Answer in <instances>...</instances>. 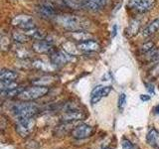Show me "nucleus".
<instances>
[{
	"instance_id": "nucleus-24",
	"label": "nucleus",
	"mask_w": 159,
	"mask_h": 149,
	"mask_svg": "<svg viewBox=\"0 0 159 149\" xmlns=\"http://www.w3.org/2000/svg\"><path fill=\"white\" fill-rule=\"evenodd\" d=\"M155 48V45L152 41H148L145 44H143L140 48V53L141 54H148L149 52H151L152 50Z\"/></svg>"
},
{
	"instance_id": "nucleus-6",
	"label": "nucleus",
	"mask_w": 159,
	"mask_h": 149,
	"mask_svg": "<svg viewBox=\"0 0 159 149\" xmlns=\"http://www.w3.org/2000/svg\"><path fill=\"white\" fill-rule=\"evenodd\" d=\"M51 61L56 66L65 65L67 63L75 61V55L69 54L65 50H60V51H57L51 55Z\"/></svg>"
},
{
	"instance_id": "nucleus-5",
	"label": "nucleus",
	"mask_w": 159,
	"mask_h": 149,
	"mask_svg": "<svg viewBox=\"0 0 159 149\" xmlns=\"http://www.w3.org/2000/svg\"><path fill=\"white\" fill-rule=\"evenodd\" d=\"M11 23L13 26L17 27L19 29H22L23 31H26V30H30V29L36 27L34 24L33 18L26 14H21V15L15 16L12 19Z\"/></svg>"
},
{
	"instance_id": "nucleus-32",
	"label": "nucleus",
	"mask_w": 159,
	"mask_h": 149,
	"mask_svg": "<svg viewBox=\"0 0 159 149\" xmlns=\"http://www.w3.org/2000/svg\"><path fill=\"white\" fill-rule=\"evenodd\" d=\"M146 86L148 87L147 89H148L149 92H152V93L154 92V88H153V86H152V84H146Z\"/></svg>"
},
{
	"instance_id": "nucleus-34",
	"label": "nucleus",
	"mask_w": 159,
	"mask_h": 149,
	"mask_svg": "<svg viewBox=\"0 0 159 149\" xmlns=\"http://www.w3.org/2000/svg\"><path fill=\"white\" fill-rule=\"evenodd\" d=\"M103 149H111V148H103Z\"/></svg>"
},
{
	"instance_id": "nucleus-10",
	"label": "nucleus",
	"mask_w": 159,
	"mask_h": 149,
	"mask_svg": "<svg viewBox=\"0 0 159 149\" xmlns=\"http://www.w3.org/2000/svg\"><path fill=\"white\" fill-rule=\"evenodd\" d=\"M77 48L79 49V51H82L84 53H91V52H97L99 50L101 46L99 44L94 41V40H88V41L81 42L77 44Z\"/></svg>"
},
{
	"instance_id": "nucleus-17",
	"label": "nucleus",
	"mask_w": 159,
	"mask_h": 149,
	"mask_svg": "<svg viewBox=\"0 0 159 149\" xmlns=\"http://www.w3.org/2000/svg\"><path fill=\"white\" fill-rule=\"evenodd\" d=\"M139 28H140V23L137 20H132V21L129 23L128 27L125 29L126 35L128 37H132L134 35H136L137 32L139 31Z\"/></svg>"
},
{
	"instance_id": "nucleus-1",
	"label": "nucleus",
	"mask_w": 159,
	"mask_h": 149,
	"mask_svg": "<svg viewBox=\"0 0 159 149\" xmlns=\"http://www.w3.org/2000/svg\"><path fill=\"white\" fill-rule=\"evenodd\" d=\"M56 22L64 29L70 32L84 31L89 28V22L88 20L76 15H62L56 18Z\"/></svg>"
},
{
	"instance_id": "nucleus-25",
	"label": "nucleus",
	"mask_w": 159,
	"mask_h": 149,
	"mask_svg": "<svg viewBox=\"0 0 159 149\" xmlns=\"http://www.w3.org/2000/svg\"><path fill=\"white\" fill-rule=\"evenodd\" d=\"M16 56L20 59H26L29 57V52L25 48H17V50L15 51Z\"/></svg>"
},
{
	"instance_id": "nucleus-9",
	"label": "nucleus",
	"mask_w": 159,
	"mask_h": 149,
	"mask_svg": "<svg viewBox=\"0 0 159 149\" xmlns=\"http://www.w3.org/2000/svg\"><path fill=\"white\" fill-rule=\"evenodd\" d=\"M33 51L38 54H48L53 50V44L48 40H36L32 45Z\"/></svg>"
},
{
	"instance_id": "nucleus-33",
	"label": "nucleus",
	"mask_w": 159,
	"mask_h": 149,
	"mask_svg": "<svg viewBox=\"0 0 159 149\" xmlns=\"http://www.w3.org/2000/svg\"><path fill=\"white\" fill-rule=\"evenodd\" d=\"M154 111H155V113L159 114V104H158V106L155 108H154Z\"/></svg>"
},
{
	"instance_id": "nucleus-28",
	"label": "nucleus",
	"mask_w": 159,
	"mask_h": 149,
	"mask_svg": "<svg viewBox=\"0 0 159 149\" xmlns=\"http://www.w3.org/2000/svg\"><path fill=\"white\" fill-rule=\"evenodd\" d=\"M122 149H133L132 143L127 140V139H123L122 140Z\"/></svg>"
},
{
	"instance_id": "nucleus-20",
	"label": "nucleus",
	"mask_w": 159,
	"mask_h": 149,
	"mask_svg": "<svg viewBox=\"0 0 159 149\" xmlns=\"http://www.w3.org/2000/svg\"><path fill=\"white\" fill-rule=\"evenodd\" d=\"M12 37L14 41L18 44H24L30 40V38L27 36L25 32H14L12 34Z\"/></svg>"
},
{
	"instance_id": "nucleus-23",
	"label": "nucleus",
	"mask_w": 159,
	"mask_h": 149,
	"mask_svg": "<svg viewBox=\"0 0 159 149\" xmlns=\"http://www.w3.org/2000/svg\"><path fill=\"white\" fill-rule=\"evenodd\" d=\"M16 88H18V84L15 82H1V92L10 91Z\"/></svg>"
},
{
	"instance_id": "nucleus-3",
	"label": "nucleus",
	"mask_w": 159,
	"mask_h": 149,
	"mask_svg": "<svg viewBox=\"0 0 159 149\" xmlns=\"http://www.w3.org/2000/svg\"><path fill=\"white\" fill-rule=\"evenodd\" d=\"M38 111H39L38 106L29 102L17 103L12 107V112L17 118L32 117L34 114H36L38 112Z\"/></svg>"
},
{
	"instance_id": "nucleus-15",
	"label": "nucleus",
	"mask_w": 159,
	"mask_h": 149,
	"mask_svg": "<svg viewBox=\"0 0 159 149\" xmlns=\"http://www.w3.org/2000/svg\"><path fill=\"white\" fill-rule=\"evenodd\" d=\"M84 117V114L76 111V109H70V111H67L63 114L62 116V120L64 122H71L73 120H78V119H82Z\"/></svg>"
},
{
	"instance_id": "nucleus-27",
	"label": "nucleus",
	"mask_w": 159,
	"mask_h": 149,
	"mask_svg": "<svg viewBox=\"0 0 159 149\" xmlns=\"http://www.w3.org/2000/svg\"><path fill=\"white\" fill-rule=\"evenodd\" d=\"M126 103V94L125 93H120L118 97V108L123 109Z\"/></svg>"
},
{
	"instance_id": "nucleus-8",
	"label": "nucleus",
	"mask_w": 159,
	"mask_h": 149,
	"mask_svg": "<svg viewBox=\"0 0 159 149\" xmlns=\"http://www.w3.org/2000/svg\"><path fill=\"white\" fill-rule=\"evenodd\" d=\"M93 127L88 124H80L77 127H75L72 131V136L76 139H84L92 135Z\"/></svg>"
},
{
	"instance_id": "nucleus-13",
	"label": "nucleus",
	"mask_w": 159,
	"mask_h": 149,
	"mask_svg": "<svg viewBox=\"0 0 159 149\" xmlns=\"http://www.w3.org/2000/svg\"><path fill=\"white\" fill-rule=\"evenodd\" d=\"M38 12L43 15L44 17H54L57 14V11L55 7L51 3H42L41 5H39L38 7Z\"/></svg>"
},
{
	"instance_id": "nucleus-19",
	"label": "nucleus",
	"mask_w": 159,
	"mask_h": 149,
	"mask_svg": "<svg viewBox=\"0 0 159 149\" xmlns=\"http://www.w3.org/2000/svg\"><path fill=\"white\" fill-rule=\"evenodd\" d=\"M84 7L92 12H98L102 8L94 0H84Z\"/></svg>"
},
{
	"instance_id": "nucleus-12",
	"label": "nucleus",
	"mask_w": 159,
	"mask_h": 149,
	"mask_svg": "<svg viewBox=\"0 0 159 149\" xmlns=\"http://www.w3.org/2000/svg\"><path fill=\"white\" fill-rule=\"evenodd\" d=\"M158 30H159V18H156V19L152 20V21L143 29L142 36L144 38H148L155 34Z\"/></svg>"
},
{
	"instance_id": "nucleus-21",
	"label": "nucleus",
	"mask_w": 159,
	"mask_h": 149,
	"mask_svg": "<svg viewBox=\"0 0 159 149\" xmlns=\"http://www.w3.org/2000/svg\"><path fill=\"white\" fill-rule=\"evenodd\" d=\"M25 88H21V87H18L16 88H13V89H10V91H6V92H1V94L3 97H18L20 93H21Z\"/></svg>"
},
{
	"instance_id": "nucleus-31",
	"label": "nucleus",
	"mask_w": 159,
	"mask_h": 149,
	"mask_svg": "<svg viewBox=\"0 0 159 149\" xmlns=\"http://www.w3.org/2000/svg\"><path fill=\"white\" fill-rule=\"evenodd\" d=\"M116 31H117V26H116V25H113V27H112V34H111L112 37H116V35L117 33Z\"/></svg>"
},
{
	"instance_id": "nucleus-18",
	"label": "nucleus",
	"mask_w": 159,
	"mask_h": 149,
	"mask_svg": "<svg viewBox=\"0 0 159 149\" xmlns=\"http://www.w3.org/2000/svg\"><path fill=\"white\" fill-rule=\"evenodd\" d=\"M62 1L66 6L70 7L71 9L80 10V9L84 8V0H62Z\"/></svg>"
},
{
	"instance_id": "nucleus-11",
	"label": "nucleus",
	"mask_w": 159,
	"mask_h": 149,
	"mask_svg": "<svg viewBox=\"0 0 159 149\" xmlns=\"http://www.w3.org/2000/svg\"><path fill=\"white\" fill-rule=\"evenodd\" d=\"M156 4L155 0H141L133 9L138 13H146L154 8Z\"/></svg>"
},
{
	"instance_id": "nucleus-16",
	"label": "nucleus",
	"mask_w": 159,
	"mask_h": 149,
	"mask_svg": "<svg viewBox=\"0 0 159 149\" xmlns=\"http://www.w3.org/2000/svg\"><path fill=\"white\" fill-rule=\"evenodd\" d=\"M18 78V74L11 70H2L0 73V81L1 82H14Z\"/></svg>"
},
{
	"instance_id": "nucleus-22",
	"label": "nucleus",
	"mask_w": 159,
	"mask_h": 149,
	"mask_svg": "<svg viewBox=\"0 0 159 149\" xmlns=\"http://www.w3.org/2000/svg\"><path fill=\"white\" fill-rule=\"evenodd\" d=\"M158 131L156 129H150L149 132L147 133V136H146V140L147 142L150 144V145H155V143L157 142V139H158Z\"/></svg>"
},
{
	"instance_id": "nucleus-14",
	"label": "nucleus",
	"mask_w": 159,
	"mask_h": 149,
	"mask_svg": "<svg viewBox=\"0 0 159 149\" xmlns=\"http://www.w3.org/2000/svg\"><path fill=\"white\" fill-rule=\"evenodd\" d=\"M69 36L71 37L73 41H77L79 43L88 41V40L93 39V34L86 32V31H75V32H70Z\"/></svg>"
},
{
	"instance_id": "nucleus-29",
	"label": "nucleus",
	"mask_w": 159,
	"mask_h": 149,
	"mask_svg": "<svg viewBox=\"0 0 159 149\" xmlns=\"http://www.w3.org/2000/svg\"><path fill=\"white\" fill-rule=\"evenodd\" d=\"M140 1L141 0H129V6L131 8H134Z\"/></svg>"
},
{
	"instance_id": "nucleus-30",
	"label": "nucleus",
	"mask_w": 159,
	"mask_h": 149,
	"mask_svg": "<svg viewBox=\"0 0 159 149\" xmlns=\"http://www.w3.org/2000/svg\"><path fill=\"white\" fill-rule=\"evenodd\" d=\"M140 99L143 102H146L150 99V96H146V94H143V96H140Z\"/></svg>"
},
{
	"instance_id": "nucleus-26",
	"label": "nucleus",
	"mask_w": 159,
	"mask_h": 149,
	"mask_svg": "<svg viewBox=\"0 0 159 149\" xmlns=\"http://www.w3.org/2000/svg\"><path fill=\"white\" fill-rule=\"evenodd\" d=\"M1 48L3 51H7L10 48V40L6 36H2L1 37Z\"/></svg>"
},
{
	"instance_id": "nucleus-7",
	"label": "nucleus",
	"mask_w": 159,
	"mask_h": 149,
	"mask_svg": "<svg viewBox=\"0 0 159 149\" xmlns=\"http://www.w3.org/2000/svg\"><path fill=\"white\" fill-rule=\"evenodd\" d=\"M111 92V87L109 86H97L91 93V102L93 104L98 102L102 97H107Z\"/></svg>"
},
{
	"instance_id": "nucleus-2",
	"label": "nucleus",
	"mask_w": 159,
	"mask_h": 149,
	"mask_svg": "<svg viewBox=\"0 0 159 149\" xmlns=\"http://www.w3.org/2000/svg\"><path fill=\"white\" fill-rule=\"evenodd\" d=\"M49 93L48 87L43 86H34L31 88H25L24 91L19 94L18 98L23 102H32L42 97Z\"/></svg>"
},
{
	"instance_id": "nucleus-4",
	"label": "nucleus",
	"mask_w": 159,
	"mask_h": 149,
	"mask_svg": "<svg viewBox=\"0 0 159 149\" xmlns=\"http://www.w3.org/2000/svg\"><path fill=\"white\" fill-rule=\"evenodd\" d=\"M35 126V120L33 117H24L18 118L16 123V131L20 136L27 137L33 131Z\"/></svg>"
}]
</instances>
